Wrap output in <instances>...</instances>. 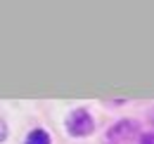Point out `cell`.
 I'll return each mask as SVG.
<instances>
[{"mask_svg": "<svg viewBox=\"0 0 154 144\" xmlns=\"http://www.w3.org/2000/svg\"><path fill=\"white\" fill-rule=\"evenodd\" d=\"M66 130H69L74 137L88 135V132L93 130V118H90V113L83 111V109H76V111L69 116V121H66Z\"/></svg>", "mask_w": 154, "mask_h": 144, "instance_id": "obj_1", "label": "cell"}, {"mask_svg": "<svg viewBox=\"0 0 154 144\" xmlns=\"http://www.w3.org/2000/svg\"><path fill=\"white\" fill-rule=\"evenodd\" d=\"M24 144H50V135L45 130H33Z\"/></svg>", "mask_w": 154, "mask_h": 144, "instance_id": "obj_2", "label": "cell"}, {"mask_svg": "<svg viewBox=\"0 0 154 144\" xmlns=\"http://www.w3.org/2000/svg\"><path fill=\"white\" fill-rule=\"evenodd\" d=\"M140 144H154V135H142Z\"/></svg>", "mask_w": 154, "mask_h": 144, "instance_id": "obj_3", "label": "cell"}]
</instances>
